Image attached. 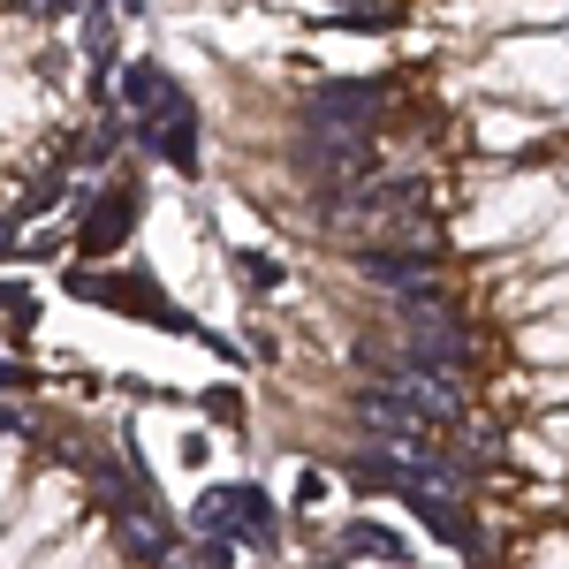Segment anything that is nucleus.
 I'll return each mask as SVG.
<instances>
[{
    "label": "nucleus",
    "mask_w": 569,
    "mask_h": 569,
    "mask_svg": "<svg viewBox=\"0 0 569 569\" xmlns=\"http://www.w3.org/2000/svg\"><path fill=\"white\" fill-rule=\"evenodd\" d=\"M517 456H525L531 471H555V463H562V448H555L547 433H517Z\"/></svg>",
    "instance_id": "nucleus-22"
},
{
    "label": "nucleus",
    "mask_w": 569,
    "mask_h": 569,
    "mask_svg": "<svg viewBox=\"0 0 569 569\" xmlns=\"http://www.w3.org/2000/svg\"><path fill=\"white\" fill-rule=\"evenodd\" d=\"M335 555H342V562H365V569H410V547H402V531L372 525V517H357V525L335 531Z\"/></svg>",
    "instance_id": "nucleus-14"
},
{
    "label": "nucleus",
    "mask_w": 569,
    "mask_h": 569,
    "mask_svg": "<svg viewBox=\"0 0 569 569\" xmlns=\"http://www.w3.org/2000/svg\"><path fill=\"white\" fill-rule=\"evenodd\" d=\"M137 206H144V190L130 176H99L91 190H77V259L84 266L122 259V243H130V228H137Z\"/></svg>",
    "instance_id": "nucleus-6"
},
{
    "label": "nucleus",
    "mask_w": 569,
    "mask_h": 569,
    "mask_svg": "<svg viewBox=\"0 0 569 569\" xmlns=\"http://www.w3.org/2000/svg\"><path fill=\"white\" fill-rule=\"evenodd\" d=\"M107 8H114L122 23H130V16H144V0H107Z\"/></svg>",
    "instance_id": "nucleus-28"
},
{
    "label": "nucleus",
    "mask_w": 569,
    "mask_h": 569,
    "mask_svg": "<svg viewBox=\"0 0 569 569\" xmlns=\"http://www.w3.org/2000/svg\"><path fill=\"white\" fill-rule=\"evenodd\" d=\"M107 531H114V547H122L130 562H144V569H160V562H176V555H182L176 525H168L160 509H144V493L114 501V509H107Z\"/></svg>",
    "instance_id": "nucleus-10"
},
{
    "label": "nucleus",
    "mask_w": 569,
    "mask_h": 569,
    "mask_svg": "<svg viewBox=\"0 0 569 569\" xmlns=\"http://www.w3.org/2000/svg\"><path fill=\"white\" fill-rule=\"evenodd\" d=\"M365 388H380L388 402H402L410 418H426L433 433H463V418H471V402H463V380L456 372H433V365H418V357H402V350H388V357H372V380Z\"/></svg>",
    "instance_id": "nucleus-3"
},
{
    "label": "nucleus",
    "mask_w": 569,
    "mask_h": 569,
    "mask_svg": "<svg viewBox=\"0 0 569 569\" xmlns=\"http://www.w3.org/2000/svg\"><path fill=\"white\" fill-rule=\"evenodd\" d=\"M456 16L463 23H486V31H555L569 16V0H471Z\"/></svg>",
    "instance_id": "nucleus-13"
},
{
    "label": "nucleus",
    "mask_w": 569,
    "mask_h": 569,
    "mask_svg": "<svg viewBox=\"0 0 569 569\" xmlns=\"http://www.w3.org/2000/svg\"><path fill=\"white\" fill-rule=\"evenodd\" d=\"M547 114L539 107H486V114H471V137H479V152H493V160H517V152H531V144H547Z\"/></svg>",
    "instance_id": "nucleus-12"
},
{
    "label": "nucleus",
    "mask_w": 569,
    "mask_h": 569,
    "mask_svg": "<svg viewBox=\"0 0 569 569\" xmlns=\"http://www.w3.org/2000/svg\"><path fill=\"white\" fill-rule=\"evenodd\" d=\"M69 297H91V305H107V311H130V319H144V327H168V335H198V319H190V311H168V297H160V281H152V273L77 266V273H69Z\"/></svg>",
    "instance_id": "nucleus-8"
},
{
    "label": "nucleus",
    "mask_w": 569,
    "mask_h": 569,
    "mask_svg": "<svg viewBox=\"0 0 569 569\" xmlns=\"http://www.w3.org/2000/svg\"><path fill=\"white\" fill-rule=\"evenodd\" d=\"M91 0H23V16L31 23H69V16H84Z\"/></svg>",
    "instance_id": "nucleus-23"
},
{
    "label": "nucleus",
    "mask_w": 569,
    "mask_h": 569,
    "mask_svg": "<svg viewBox=\"0 0 569 569\" xmlns=\"http://www.w3.org/2000/svg\"><path fill=\"white\" fill-rule=\"evenodd\" d=\"M77 501H84V486H77V479H39V493H31V517H23L16 531H8L0 562H8V569H23L31 555H39L31 539H53V531H61L69 517H77Z\"/></svg>",
    "instance_id": "nucleus-11"
},
{
    "label": "nucleus",
    "mask_w": 569,
    "mask_h": 569,
    "mask_svg": "<svg viewBox=\"0 0 569 569\" xmlns=\"http://www.w3.org/2000/svg\"><path fill=\"white\" fill-rule=\"evenodd\" d=\"M525 266H569V198L547 213V228L525 243Z\"/></svg>",
    "instance_id": "nucleus-17"
},
{
    "label": "nucleus",
    "mask_w": 569,
    "mask_h": 569,
    "mask_svg": "<svg viewBox=\"0 0 569 569\" xmlns=\"http://www.w3.org/2000/svg\"><path fill=\"white\" fill-rule=\"evenodd\" d=\"M0 327H8V335H31V327H39V297H31L23 281H0Z\"/></svg>",
    "instance_id": "nucleus-20"
},
{
    "label": "nucleus",
    "mask_w": 569,
    "mask_h": 569,
    "mask_svg": "<svg viewBox=\"0 0 569 569\" xmlns=\"http://www.w3.org/2000/svg\"><path fill=\"white\" fill-rule=\"evenodd\" d=\"M23 569H99V531H77L69 547L53 539V547H39V555H31Z\"/></svg>",
    "instance_id": "nucleus-18"
},
{
    "label": "nucleus",
    "mask_w": 569,
    "mask_h": 569,
    "mask_svg": "<svg viewBox=\"0 0 569 569\" xmlns=\"http://www.w3.org/2000/svg\"><path fill=\"white\" fill-rule=\"evenodd\" d=\"M539 402H555V410H569V365L555 372V380H539Z\"/></svg>",
    "instance_id": "nucleus-25"
},
{
    "label": "nucleus",
    "mask_w": 569,
    "mask_h": 569,
    "mask_svg": "<svg viewBox=\"0 0 569 569\" xmlns=\"http://www.w3.org/2000/svg\"><path fill=\"white\" fill-rule=\"evenodd\" d=\"M114 114L152 152V137L168 130V122H190V99H182V84L160 61H114Z\"/></svg>",
    "instance_id": "nucleus-5"
},
{
    "label": "nucleus",
    "mask_w": 569,
    "mask_h": 569,
    "mask_svg": "<svg viewBox=\"0 0 569 569\" xmlns=\"http://www.w3.org/2000/svg\"><path fill=\"white\" fill-rule=\"evenodd\" d=\"M236 273H243V281H251L259 297H266V289H281V266L266 259V251H236Z\"/></svg>",
    "instance_id": "nucleus-21"
},
{
    "label": "nucleus",
    "mask_w": 569,
    "mask_h": 569,
    "mask_svg": "<svg viewBox=\"0 0 569 569\" xmlns=\"http://www.w3.org/2000/svg\"><path fill=\"white\" fill-rule=\"evenodd\" d=\"M176 456H182V463H206L213 448H206V433H182V440H176Z\"/></svg>",
    "instance_id": "nucleus-26"
},
{
    "label": "nucleus",
    "mask_w": 569,
    "mask_h": 569,
    "mask_svg": "<svg viewBox=\"0 0 569 569\" xmlns=\"http://www.w3.org/2000/svg\"><path fill=\"white\" fill-rule=\"evenodd\" d=\"M479 84L517 91V99H569V39H547V31H501L493 61L479 69Z\"/></svg>",
    "instance_id": "nucleus-4"
},
{
    "label": "nucleus",
    "mask_w": 569,
    "mask_h": 569,
    "mask_svg": "<svg viewBox=\"0 0 569 569\" xmlns=\"http://www.w3.org/2000/svg\"><path fill=\"white\" fill-rule=\"evenodd\" d=\"M388 319H395V350L418 357V365H433V372H471V327H463V311L448 305L440 289L426 297H388Z\"/></svg>",
    "instance_id": "nucleus-2"
},
{
    "label": "nucleus",
    "mask_w": 569,
    "mask_h": 569,
    "mask_svg": "<svg viewBox=\"0 0 569 569\" xmlns=\"http://www.w3.org/2000/svg\"><path fill=\"white\" fill-rule=\"evenodd\" d=\"M547 440H555V448L569 456V410H555V418H547Z\"/></svg>",
    "instance_id": "nucleus-27"
},
{
    "label": "nucleus",
    "mask_w": 569,
    "mask_h": 569,
    "mask_svg": "<svg viewBox=\"0 0 569 569\" xmlns=\"http://www.w3.org/2000/svg\"><path fill=\"white\" fill-rule=\"evenodd\" d=\"M562 198H569L562 176H531V168H525V176L486 182L479 213L463 220V243H471V251H509V243H531Z\"/></svg>",
    "instance_id": "nucleus-1"
},
{
    "label": "nucleus",
    "mask_w": 569,
    "mask_h": 569,
    "mask_svg": "<svg viewBox=\"0 0 569 569\" xmlns=\"http://www.w3.org/2000/svg\"><path fill=\"white\" fill-rule=\"evenodd\" d=\"M509 311H531V319H539V311H555V319H569V266H562V273H539Z\"/></svg>",
    "instance_id": "nucleus-19"
},
{
    "label": "nucleus",
    "mask_w": 569,
    "mask_h": 569,
    "mask_svg": "<svg viewBox=\"0 0 569 569\" xmlns=\"http://www.w3.org/2000/svg\"><path fill=\"white\" fill-rule=\"evenodd\" d=\"M190 562H198V569H236V539H198Z\"/></svg>",
    "instance_id": "nucleus-24"
},
{
    "label": "nucleus",
    "mask_w": 569,
    "mask_h": 569,
    "mask_svg": "<svg viewBox=\"0 0 569 569\" xmlns=\"http://www.w3.org/2000/svg\"><path fill=\"white\" fill-rule=\"evenodd\" d=\"M517 350H525L531 365H569V319L539 311L531 327H517Z\"/></svg>",
    "instance_id": "nucleus-15"
},
{
    "label": "nucleus",
    "mask_w": 569,
    "mask_h": 569,
    "mask_svg": "<svg viewBox=\"0 0 569 569\" xmlns=\"http://www.w3.org/2000/svg\"><path fill=\"white\" fill-rule=\"evenodd\" d=\"M311 569H365V562H342V555H335V562H311Z\"/></svg>",
    "instance_id": "nucleus-29"
},
{
    "label": "nucleus",
    "mask_w": 569,
    "mask_h": 569,
    "mask_svg": "<svg viewBox=\"0 0 569 569\" xmlns=\"http://www.w3.org/2000/svg\"><path fill=\"white\" fill-rule=\"evenodd\" d=\"M190 531L198 539H236V547H273V501H266V486H206L198 501H190Z\"/></svg>",
    "instance_id": "nucleus-7"
},
{
    "label": "nucleus",
    "mask_w": 569,
    "mask_h": 569,
    "mask_svg": "<svg viewBox=\"0 0 569 569\" xmlns=\"http://www.w3.org/2000/svg\"><path fill=\"white\" fill-rule=\"evenodd\" d=\"M77 39H84V53L99 61V69H107V61L122 53V16H114L107 0H91L84 16H77Z\"/></svg>",
    "instance_id": "nucleus-16"
},
{
    "label": "nucleus",
    "mask_w": 569,
    "mask_h": 569,
    "mask_svg": "<svg viewBox=\"0 0 569 569\" xmlns=\"http://www.w3.org/2000/svg\"><path fill=\"white\" fill-rule=\"evenodd\" d=\"M357 273L388 297H426V289H440V251L433 243H365Z\"/></svg>",
    "instance_id": "nucleus-9"
}]
</instances>
